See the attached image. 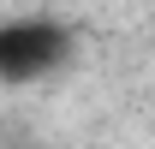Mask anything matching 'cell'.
<instances>
[{
  "label": "cell",
  "mask_w": 155,
  "mask_h": 149,
  "mask_svg": "<svg viewBox=\"0 0 155 149\" xmlns=\"http://www.w3.org/2000/svg\"><path fill=\"white\" fill-rule=\"evenodd\" d=\"M66 54H72V36L54 18H12V24H0V84H36V78L60 72Z\"/></svg>",
  "instance_id": "1"
}]
</instances>
